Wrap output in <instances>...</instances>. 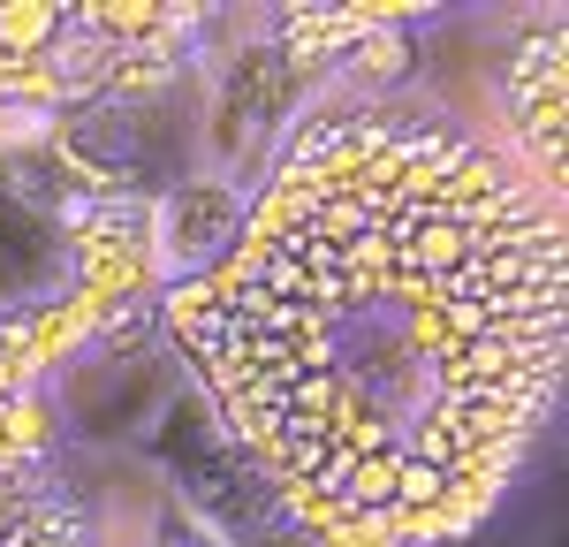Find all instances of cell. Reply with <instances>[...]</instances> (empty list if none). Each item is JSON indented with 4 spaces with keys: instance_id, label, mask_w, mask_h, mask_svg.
<instances>
[{
    "instance_id": "cell-1",
    "label": "cell",
    "mask_w": 569,
    "mask_h": 547,
    "mask_svg": "<svg viewBox=\"0 0 569 547\" xmlns=\"http://www.w3.org/2000/svg\"><path fill=\"white\" fill-rule=\"evenodd\" d=\"M190 327L220 418L327 547H456L562 388V221L402 107L311 122Z\"/></svg>"
},
{
    "instance_id": "cell-2",
    "label": "cell",
    "mask_w": 569,
    "mask_h": 547,
    "mask_svg": "<svg viewBox=\"0 0 569 547\" xmlns=\"http://www.w3.org/2000/svg\"><path fill=\"white\" fill-rule=\"evenodd\" d=\"M509 122L531 145V160L547 168V182H562V16L525 39L517 69H509Z\"/></svg>"
},
{
    "instance_id": "cell-3",
    "label": "cell",
    "mask_w": 569,
    "mask_h": 547,
    "mask_svg": "<svg viewBox=\"0 0 569 547\" xmlns=\"http://www.w3.org/2000/svg\"><path fill=\"white\" fill-rule=\"evenodd\" d=\"M0 547H91V525L69 495H31L0 517Z\"/></svg>"
},
{
    "instance_id": "cell-4",
    "label": "cell",
    "mask_w": 569,
    "mask_h": 547,
    "mask_svg": "<svg viewBox=\"0 0 569 547\" xmlns=\"http://www.w3.org/2000/svg\"><path fill=\"white\" fill-rule=\"evenodd\" d=\"M39 410L31 404H0V464H23V456L39 449Z\"/></svg>"
},
{
    "instance_id": "cell-5",
    "label": "cell",
    "mask_w": 569,
    "mask_h": 547,
    "mask_svg": "<svg viewBox=\"0 0 569 547\" xmlns=\"http://www.w3.org/2000/svg\"><path fill=\"white\" fill-rule=\"evenodd\" d=\"M168 547H206V540H168Z\"/></svg>"
}]
</instances>
